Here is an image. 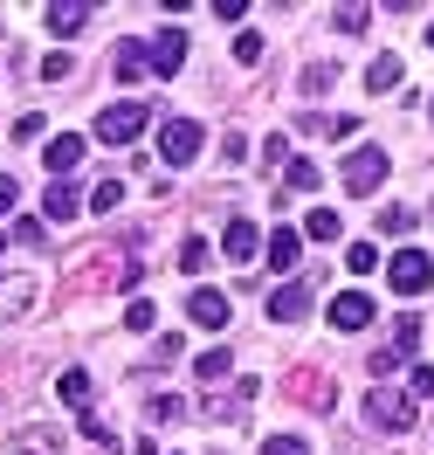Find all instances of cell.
<instances>
[{
	"instance_id": "1",
	"label": "cell",
	"mask_w": 434,
	"mask_h": 455,
	"mask_svg": "<svg viewBox=\"0 0 434 455\" xmlns=\"http://www.w3.org/2000/svg\"><path fill=\"white\" fill-rule=\"evenodd\" d=\"M386 283H393V297H421L434 283V256L428 249H393L386 256Z\"/></svg>"
},
{
	"instance_id": "2",
	"label": "cell",
	"mask_w": 434,
	"mask_h": 455,
	"mask_svg": "<svg viewBox=\"0 0 434 455\" xmlns=\"http://www.w3.org/2000/svg\"><path fill=\"white\" fill-rule=\"evenodd\" d=\"M145 124H152V104H138V97H131V104H104V111H97V139L104 145H131Z\"/></svg>"
},
{
	"instance_id": "3",
	"label": "cell",
	"mask_w": 434,
	"mask_h": 455,
	"mask_svg": "<svg viewBox=\"0 0 434 455\" xmlns=\"http://www.w3.org/2000/svg\"><path fill=\"white\" fill-rule=\"evenodd\" d=\"M201 145H207V132L193 117H166V124H159V159H166V166H193Z\"/></svg>"
},
{
	"instance_id": "4",
	"label": "cell",
	"mask_w": 434,
	"mask_h": 455,
	"mask_svg": "<svg viewBox=\"0 0 434 455\" xmlns=\"http://www.w3.org/2000/svg\"><path fill=\"white\" fill-rule=\"evenodd\" d=\"M366 421H373L379 435H406V427H414V400L393 394V387H373V394H366Z\"/></svg>"
},
{
	"instance_id": "5",
	"label": "cell",
	"mask_w": 434,
	"mask_h": 455,
	"mask_svg": "<svg viewBox=\"0 0 434 455\" xmlns=\"http://www.w3.org/2000/svg\"><path fill=\"white\" fill-rule=\"evenodd\" d=\"M179 62H186V35L179 28H159L152 42H145V69L166 84V76H179Z\"/></svg>"
},
{
	"instance_id": "6",
	"label": "cell",
	"mask_w": 434,
	"mask_h": 455,
	"mask_svg": "<svg viewBox=\"0 0 434 455\" xmlns=\"http://www.w3.org/2000/svg\"><path fill=\"white\" fill-rule=\"evenodd\" d=\"M379 180H386V152H379V145H359V152L345 159V187L351 194H373Z\"/></svg>"
},
{
	"instance_id": "7",
	"label": "cell",
	"mask_w": 434,
	"mask_h": 455,
	"mask_svg": "<svg viewBox=\"0 0 434 455\" xmlns=\"http://www.w3.org/2000/svg\"><path fill=\"white\" fill-rule=\"evenodd\" d=\"M0 455H62V435L49 421H35V427H21V435H7Z\"/></svg>"
},
{
	"instance_id": "8",
	"label": "cell",
	"mask_w": 434,
	"mask_h": 455,
	"mask_svg": "<svg viewBox=\"0 0 434 455\" xmlns=\"http://www.w3.org/2000/svg\"><path fill=\"white\" fill-rule=\"evenodd\" d=\"M331 324H338V331H366V324H373V297H366V290H338V297H331Z\"/></svg>"
},
{
	"instance_id": "9",
	"label": "cell",
	"mask_w": 434,
	"mask_h": 455,
	"mask_svg": "<svg viewBox=\"0 0 434 455\" xmlns=\"http://www.w3.org/2000/svg\"><path fill=\"white\" fill-rule=\"evenodd\" d=\"M221 256H228V262H256V256H262V228L234 214V221H228V235H221Z\"/></svg>"
},
{
	"instance_id": "10",
	"label": "cell",
	"mask_w": 434,
	"mask_h": 455,
	"mask_svg": "<svg viewBox=\"0 0 434 455\" xmlns=\"http://www.w3.org/2000/svg\"><path fill=\"white\" fill-rule=\"evenodd\" d=\"M262 249H269V269L289 276V269L304 262V235H296V228H269V242H262Z\"/></svg>"
},
{
	"instance_id": "11",
	"label": "cell",
	"mask_w": 434,
	"mask_h": 455,
	"mask_svg": "<svg viewBox=\"0 0 434 455\" xmlns=\"http://www.w3.org/2000/svg\"><path fill=\"white\" fill-rule=\"evenodd\" d=\"M186 317H193L201 331H221L234 311H228V297H221V290H193V297H186Z\"/></svg>"
},
{
	"instance_id": "12",
	"label": "cell",
	"mask_w": 434,
	"mask_h": 455,
	"mask_svg": "<svg viewBox=\"0 0 434 455\" xmlns=\"http://www.w3.org/2000/svg\"><path fill=\"white\" fill-rule=\"evenodd\" d=\"M76 159H83V139H76V132H56V139L42 145V166H49V180L76 172Z\"/></svg>"
},
{
	"instance_id": "13",
	"label": "cell",
	"mask_w": 434,
	"mask_h": 455,
	"mask_svg": "<svg viewBox=\"0 0 434 455\" xmlns=\"http://www.w3.org/2000/svg\"><path fill=\"white\" fill-rule=\"evenodd\" d=\"M42 21H49V35H83L90 28V7H83V0H56V7H42Z\"/></svg>"
},
{
	"instance_id": "14",
	"label": "cell",
	"mask_w": 434,
	"mask_h": 455,
	"mask_svg": "<svg viewBox=\"0 0 434 455\" xmlns=\"http://www.w3.org/2000/svg\"><path fill=\"white\" fill-rule=\"evenodd\" d=\"M304 311H311V283H283L269 297V317H276V324H296Z\"/></svg>"
},
{
	"instance_id": "15",
	"label": "cell",
	"mask_w": 434,
	"mask_h": 455,
	"mask_svg": "<svg viewBox=\"0 0 434 455\" xmlns=\"http://www.w3.org/2000/svg\"><path fill=\"white\" fill-rule=\"evenodd\" d=\"M28 304H35V276H0V324L21 317Z\"/></svg>"
},
{
	"instance_id": "16",
	"label": "cell",
	"mask_w": 434,
	"mask_h": 455,
	"mask_svg": "<svg viewBox=\"0 0 434 455\" xmlns=\"http://www.w3.org/2000/svg\"><path fill=\"white\" fill-rule=\"evenodd\" d=\"M83 200H90V194H76L69 180H49V194H42V214H49V221H69Z\"/></svg>"
},
{
	"instance_id": "17",
	"label": "cell",
	"mask_w": 434,
	"mask_h": 455,
	"mask_svg": "<svg viewBox=\"0 0 434 455\" xmlns=\"http://www.w3.org/2000/svg\"><path fill=\"white\" fill-rule=\"evenodd\" d=\"M414 345H421V317L400 311V324H393V345H386V359H393V366H406V352H414Z\"/></svg>"
},
{
	"instance_id": "18",
	"label": "cell",
	"mask_w": 434,
	"mask_h": 455,
	"mask_svg": "<svg viewBox=\"0 0 434 455\" xmlns=\"http://www.w3.org/2000/svg\"><path fill=\"white\" fill-rule=\"evenodd\" d=\"M138 76H152L145 69V42H117V84H138Z\"/></svg>"
},
{
	"instance_id": "19",
	"label": "cell",
	"mask_w": 434,
	"mask_h": 455,
	"mask_svg": "<svg viewBox=\"0 0 434 455\" xmlns=\"http://www.w3.org/2000/svg\"><path fill=\"white\" fill-rule=\"evenodd\" d=\"M283 180H289V194H318V187H324L318 159H289V166H283Z\"/></svg>"
},
{
	"instance_id": "20",
	"label": "cell",
	"mask_w": 434,
	"mask_h": 455,
	"mask_svg": "<svg viewBox=\"0 0 434 455\" xmlns=\"http://www.w3.org/2000/svg\"><path fill=\"white\" fill-rule=\"evenodd\" d=\"M304 235H311V242H338V235H345V221H338L331 207H311V214H304Z\"/></svg>"
},
{
	"instance_id": "21",
	"label": "cell",
	"mask_w": 434,
	"mask_h": 455,
	"mask_svg": "<svg viewBox=\"0 0 434 455\" xmlns=\"http://www.w3.org/2000/svg\"><path fill=\"white\" fill-rule=\"evenodd\" d=\"M193 372H201L207 387H214V379H228V372H234V352H221V345H207L201 359H193Z\"/></svg>"
},
{
	"instance_id": "22",
	"label": "cell",
	"mask_w": 434,
	"mask_h": 455,
	"mask_svg": "<svg viewBox=\"0 0 434 455\" xmlns=\"http://www.w3.org/2000/svg\"><path fill=\"white\" fill-rule=\"evenodd\" d=\"M207 262H214V249H207V235H186V242H179V269H186V276H201Z\"/></svg>"
},
{
	"instance_id": "23",
	"label": "cell",
	"mask_w": 434,
	"mask_h": 455,
	"mask_svg": "<svg viewBox=\"0 0 434 455\" xmlns=\"http://www.w3.org/2000/svg\"><path fill=\"white\" fill-rule=\"evenodd\" d=\"M117 200H124V180H97V187H90V214H117Z\"/></svg>"
},
{
	"instance_id": "24",
	"label": "cell",
	"mask_w": 434,
	"mask_h": 455,
	"mask_svg": "<svg viewBox=\"0 0 434 455\" xmlns=\"http://www.w3.org/2000/svg\"><path fill=\"white\" fill-rule=\"evenodd\" d=\"M400 84V56H373L366 62V90H393Z\"/></svg>"
},
{
	"instance_id": "25",
	"label": "cell",
	"mask_w": 434,
	"mask_h": 455,
	"mask_svg": "<svg viewBox=\"0 0 434 455\" xmlns=\"http://www.w3.org/2000/svg\"><path fill=\"white\" fill-rule=\"evenodd\" d=\"M56 394L69 400V407H83V400H90V372H83V366H69V372L56 379Z\"/></svg>"
},
{
	"instance_id": "26",
	"label": "cell",
	"mask_w": 434,
	"mask_h": 455,
	"mask_svg": "<svg viewBox=\"0 0 434 455\" xmlns=\"http://www.w3.org/2000/svg\"><path fill=\"white\" fill-rule=\"evenodd\" d=\"M124 324H131V331H152V324H159V304H152V297H131V304H124Z\"/></svg>"
},
{
	"instance_id": "27",
	"label": "cell",
	"mask_w": 434,
	"mask_h": 455,
	"mask_svg": "<svg viewBox=\"0 0 434 455\" xmlns=\"http://www.w3.org/2000/svg\"><path fill=\"white\" fill-rule=\"evenodd\" d=\"M345 262H351V276H373V269H379V242H351Z\"/></svg>"
},
{
	"instance_id": "28",
	"label": "cell",
	"mask_w": 434,
	"mask_h": 455,
	"mask_svg": "<svg viewBox=\"0 0 434 455\" xmlns=\"http://www.w3.org/2000/svg\"><path fill=\"white\" fill-rule=\"evenodd\" d=\"M234 62H241V69H256V62H262V35H256V28L234 35Z\"/></svg>"
},
{
	"instance_id": "29",
	"label": "cell",
	"mask_w": 434,
	"mask_h": 455,
	"mask_svg": "<svg viewBox=\"0 0 434 455\" xmlns=\"http://www.w3.org/2000/svg\"><path fill=\"white\" fill-rule=\"evenodd\" d=\"M256 455H311V442H304V435H269Z\"/></svg>"
},
{
	"instance_id": "30",
	"label": "cell",
	"mask_w": 434,
	"mask_h": 455,
	"mask_svg": "<svg viewBox=\"0 0 434 455\" xmlns=\"http://www.w3.org/2000/svg\"><path fill=\"white\" fill-rule=\"evenodd\" d=\"M406 400L421 407V400H434V366H414V379H406Z\"/></svg>"
},
{
	"instance_id": "31",
	"label": "cell",
	"mask_w": 434,
	"mask_h": 455,
	"mask_svg": "<svg viewBox=\"0 0 434 455\" xmlns=\"http://www.w3.org/2000/svg\"><path fill=\"white\" fill-rule=\"evenodd\" d=\"M14 242H21V249H42V242H49V221H14Z\"/></svg>"
},
{
	"instance_id": "32",
	"label": "cell",
	"mask_w": 434,
	"mask_h": 455,
	"mask_svg": "<svg viewBox=\"0 0 434 455\" xmlns=\"http://www.w3.org/2000/svg\"><path fill=\"white\" fill-rule=\"evenodd\" d=\"M338 84V69H331V62H311V69H304V90H331Z\"/></svg>"
},
{
	"instance_id": "33",
	"label": "cell",
	"mask_w": 434,
	"mask_h": 455,
	"mask_svg": "<svg viewBox=\"0 0 434 455\" xmlns=\"http://www.w3.org/2000/svg\"><path fill=\"white\" fill-rule=\"evenodd\" d=\"M379 228H386V235H406V228H414V207H386V214H379Z\"/></svg>"
},
{
	"instance_id": "34",
	"label": "cell",
	"mask_w": 434,
	"mask_h": 455,
	"mask_svg": "<svg viewBox=\"0 0 434 455\" xmlns=\"http://www.w3.org/2000/svg\"><path fill=\"white\" fill-rule=\"evenodd\" d=\"M331 21H338V28H345V35H359V28H366V21H373V14H366V7H338Z\"/></svg>"
},
{
	"instance_id": "35",
	"label": "cell",
	"mask_w": 434,
	"mask_h": 455,
	"mask_svg": "<svg viewBox=\"0 0 434 455\" xmlns=\"http://www.w3.org/2000/svg\"><path fill=\"white\" fill-rule=\"evenodd\" d=\"M179 414H186V407H179L173 394H159V400H152V421H159V427H166V421H179Z\"/></svg>"
},
{
	"instance_id": "36",
	"label": "cell",
	"mask_w": 434,
	"mask_h": 455,
	"mask_svg": "<svg viewBox=\"0 0 434 455\" xmlns=\"http://www.w3.org/2000/svg\"><path fill=\"white\" fill-rule=\"evenodd\" d=\"M62 76H69V56H62V49H56V56H42V84H62Z\"/></svg>"
},
{
	"instance_id": "37",
	"label": "cell",
	"mask_w": 434,
	"mask_h": 455,
	"mask_svg": "<svg viewBox=\"0 0 434 455\" xmlns=\"http://www.w3.org/2000/svg\"><path fill=\"white\" fill-rule=\"evenodd\" d=\"M14 200H21V187H14V172H0V221L14 214Z\"/></svg>"
},
{
	"instance_id": "38",
	"label": "cell",
	"mask_w": 434,
	"mask_h": 455,
	"mask_svg": "<svg viewBox=\"0 0 434 455\" xmlns=\"http://www.w3.org/2000/svg\"><path fill=\"white\" fill-rule=\"evenodd\" d=\"M138 455H159V442H138Z\"/></svg>"
},
{
	"instance_id": "39",
	"label": "cell",
	"mask_w": 434,
	"mask_h": 455,
	"mask_svg": "<svg viewBox=\"0 0 434 455\" xmlns=\"http://www.w3.org/2000/svg\"><path fill=\"white\" fill-rule=\"evenodd\" d=\"M0 256H7V235H0Z\"/></svg>"
},
{
	"instance_id": "40",
	"label": "cell",
	"mask_w": 434,
	"mask_h": 455,
	"mask_svg": "<svg viewBox=\"0 0 434 455\" xmlns=\"http://www.w3.org/2000/svg\"><path fill=\"white\" fill-rule=\"evenodd\" d=\"M428 49H434V28H428Z\"/></svg>"
},
{
	"instance_id": "41",
	"label": "cell",
	"mask_w": 434,
	"mask_h": 455,
	"mask_svg": "<svg viewBox=\"0 0 434 455\" xmlns=\"http://www.w3.org/2000/svg\"><path fill=\"white\" fill-rule=\"evenodd\" d=\"M428 117H434V104H428Z\"/></svg>"
}]
</instances>
